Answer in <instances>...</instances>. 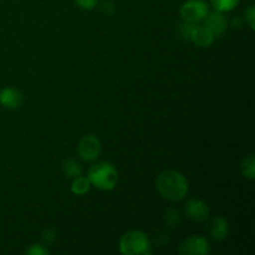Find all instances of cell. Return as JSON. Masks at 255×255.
<instances>
[{
	"mask_svg": "<svg viewBox=\"0 0 255 255\" xmlns=\"http://www.w3.org/2000/svg\"><path fill=\"white\" fill-rule=\"evenodd\" d=\"M100 10L104 12L105 15H112L115 11H116V7H115V4L110 0H105L100 4Z\"/></svg>",
	"mask_w": 255,
	"mask_h": 255,
	"instance_id": "44dd1931",
	"label": "cell"
},
{
	"mask_svg": "<svg viewBox=\"0 0 255 255\" xmlns=\"http://www.w3.org/2000/svg\"><path fill=\"white\" fill-rule=\"evenodd\" d=\"M244 16H246L247 24L249 25L252 30H254L255 27V6L251 5L249 7H247L246 11H244Z\"/></svg>",
	"mask_w": 255,
	"mask_h": 255,
	"instance_id": "ac0fdd59",
	"label": "cell"
},
{
	"mask_svg": "<svg viewBox=\"0 0 255 255\" xmlns=\"http://www.w3.org/2000/svg\"><path fill=\"white\" fill-rule=\"evenodd\" d=\"M203 25L214 35V36H221L228 29V20L224 16V14L218 10H209L207 16L204 17Z\"/></svg>",
	"mask_w": 255,
	"mask_h": 255,
	"instance_id": "52a82bcc",
	"label": "cell"
},
{
	"mask_svg": "<svg viewBox=\"0 0 255 255\" xmlns=\"http://www.w3.org/2000/svg\"><path fill=\"white\" fill-rule=\"evenodd\" d=\"M77 6L82 10H92L97 6L99 0H75Z\"/></svg>",
	"mask_w": 255,
	"mask_h": 255,
	"instance_id": "d6986e66",
	"label": "cell"
},
{
	"mask_svg": "<svg viewBox=\"0 0 255 255\" xmlns=\"http://www.w3.org/2000/svg\"><path fill=\"white\" fill-rule=\"evenodd\" d=\"M26 253L30 255H46L49 254V251H47L44 246H41V244H32V246L27 249Z\"/></svg>",
	"mask_w": 255,
	"mask_h": 255,
	"instance_id": "ffe728a7",
	"label": "cell"
},
{
	"mask_svg": "<svg viewBox=\"0 0 255 255\" xmlns=\"http://www.w3.org/2000/svg\"><path fill=\"white\" fill-rule=\"evenodd\" d=\"M164 222L169 227L174 228V227H178L179 223H181V217H179V213L176 209H168L164 214Z\"/></svg>",
	"mask_w": 255,
	"mask_h": 255,
	"instance_id": "2e32d148",
	"label": "cell"
},
{
	"mask_svg": "<svg viewBox=\"0 0 255 255\" xmlns=\"http://www.w3.org/2000/svg\"><path fill=\"white\" fill-rule=\"evenodd\" d=\"M91 188V183H90L89 178L87 177L81 176L76 177V178L72 179L71 183V192L76 196H84Z\"/></svg>",
	"mask_w": 255,
	"mask_h": 255,
	"instance_id": "4fadbf2b",
	"label": "cell"
},
{
	"mask_svg": "<svg viewBox=\"0 0 255 255\" xmlns=\"http://www.w3.org/2000/svg\"><path fill=\"white\" fill-rule=\"evenodd\" d=\"M41 238L45 244H52L56 241V232L54 229H46V231L42 232Z\"/></svg>",
	"mask_w": 255,
	"mask_h": 255,
	"instance_id": "7402d4cb",
	"label": "cell"
},
{
	"mask_svg": "<svg viewBox=\"0 0 255 255\" xmlns=\"http://www.w3.org/2000/svg\"><path fill=\"white\" fill-rule=\"evenodd\" d=\"M156 187L163 198L172 202L182 201L189 191L188 181L186 177L181 172L173 169L159 173L156 179Z\"/></svg>",
	"mask_w": 255,
	"mask_h": 255,
	"instance_id": "6da1fadb",
	"label": "cell"
},
{
	"mask_svg": "<svg viewBox=\"0 0 255 255\" xmlns=\"http://www.w3.org/2000/svg\"><path fill=\"white\" fill-rule=\"evenodd\" d=\"M209 11V6L204 0H187L179 9L182 20L192 24L203 21Z\"/></svg>",
	"mask_w": 255,
	"mask_h": 255,
	"instance_id": "277c9868",
	"label": "cell"
},
{
	"mask_svg": "<svg viewBox=\"0 0 255 255\" xmlns=\"http://www.w3.org/2000/svg\"><path fill=\"white\" fill-rule=\"evenodd\" d=\"M194 25L196 24H192V22H186V21L182 22L178 27L179 36H181L183 40H188L189 41V37H191L192 31H193Z\"/></svg>",
	"mask_w": 255,
	"mask_h": 255,
	"instance_id": "e0dca14e",
	"label": "cell"
},
{
	"mask_svg": "<svg viewBox=\"0 0 255 255\" xmlns=\"http://www.w3.org/2000/svg\"><path fill=\"white\" fill-rule=\"evenodd\" d=\"M241 169H242V174H243L246 178L251 179L253 181L255 178V158L254 154H249L248 157L243 159L241 164Z\"/></svg>",
	"mask_w": 255,
	"mask_h": 255,
	"instance_id": "5bb4252c",
	"label": "cell"
},
{
	"mask_svg": "<svg viewBox=\"0 0 255 255\" xmlns=\"http://www.w3.org/2000/svg\"><path fill=\"white\" fill-rule=\"evenodd\" d=\"M229 223L226 218L218 216L212 219L209 224V234L217 242H222L228 237Z\"/></svg>",
	"mask_w": 255,
	"mask_h": 255,
	"instance_id": "8fae6325",
	"label": "cell"
},
{
	"mask_svg": "<svg viewBox=\"0 0 255 255\" xmlns=\"http://www.w3.org/2000/svg\"><path fill=\"white\" fill-rule=\"evenodd\" d=\"M231 22H232V26L239 29V27H242V25H243V19H241V17L237 16V17H233Z\"/></svg>",
	"mask_w": 255,
	"mask_h": 255,
	"instance_id": "603a6c76",
	"label": "cell"
},
{
	"mask_svg": "<svg viewBox=\"0 0 255 255\" xmlns=\"http://www.w3.org/2000/svg\"><path fill=\"white\" fill-rule=\"evenodd\" d=\"M120 252L126 255L151 254L152 243L148 236L141 231L127 232L120 239Z\"/></svg>",
	"mask_w": 255,
	"mask_h": 255,
	"instance_id": "3957f363",
	"label": "cell"
},
{
	"mask_svg": "<svg viewBox=\"0 0 255 255\" xmlns=\"http://www.w3.org/2000/svg\"><path fill=\"white\" fill-rule=\"evenodd\" d=\"M214 40H216V36L204 25L198 24L194 25L193 31H192L191 37H189V41H192L199 47H209L213 44Z\"/></svg>",
	"mask_w": 255,
	"mask_h": 255,
	"instance_id": "30bf717a",
	"label": "cell"
},
{
	"mask_svg": "<svg viewBox=\"0 0 255 255\" xmlns=\"http://www.w3.org/2000/svg\"><path fill=\"white\" fill-rule=\"evenodd\" d=\"M239 1L241 0H211L214 9L222 12L232 11L239 4Z\"/></svg>",
	"mask_w": 255,
	"mask_h": 255,
	"instance_id": "9a60e30c",
	"label": "cell"
},
{
	"mask_svg": "<svg viewBox=\"0 0 255 255\" xmlns=\"http://www.w3.org/2000/svg\"><path fill=\"white\" fill-rule=\"evenodd\" d=\"M77 152L82 161L94 162L101 153V142L94 134H86L82 137L77 146Z\"/></svg>",
	"mask_w": 255,
	"mask_h": 255,
	"instance_id": "5b68a950",
	"label": "cell"
},
{
	"mask_svg": "<svg viewBox=\"0 0 255 255\" xmlns=\"http://www.w3.org/2000/svg\"><path fill=\"white\" fill-rule=\"evenodd\" d=\"M91 186H95L101 191H111L116 187L119 181V172L110 162H99L89 168L87 172Z\"/></svg>",
	"mask_w": 255,
	"mask_h": 255,
	"instance_id": "7a4b0ae2",
	"label": "cell"
},
{
	"mask_svg": "<svg viewBox=\"0 0 255 255\" xmlns=\"http://www.w3.org/2000/svg\"><path fill=\"white\" fill-rule=\"evenodd\" d=\"M82 166L76 161V159L69 158L66 161H64L62 163V172L65 173V176H67L69 178H76V177L81 176L82 174Z\"/></svg>",
	"mask_w": 255,
	"mask_h": 255,
	"instance_id": "7c38bea8",
	"label": "cell"
},
{
	"mask_svg": "<svg viewBox=\"0 0 255 255\" xmlns=\"http://www.w3.org/2000/svg\"><path fill=\"white\" fill-rule=\"evenodd\" d=\"M184 213L191 221L201 223L208 219L211 211L208 204L202 199H189L184 206Z\"/></svg>",
	"mask_w": 255,
	"mask_h": 255,
	"instance_id": "ba28073f",
	"label": "cell"
},
{
	"mask_svg": "<svg viewBox=\"0 0 255 255\" xmlns=\"http://www.w3.org/2000/svg\"><path fill=\"white\" fill-rule=\"evenodd\" d=\"M211 252L208 241L202 236H191L184 239L179 246L182 255H207Z\"/></svg>",
	"mask_w": 255,
	"mask_h": 255,
	"instance_id": "8992f818",
	"label": "cell"
},
{
	"mask_svg": "<svg viewBox=\"0 0 255 255\" xmlns=\"http://www.w3.org/2000/svg\"><path fill=\"white\" fill-rule=\"evenodd\" d=\"M22 95L14 87H4L0 91V105L6 110H16L22 105Z\"/></svg>",
	"mask_w": 255,
	"mask_h": 255,
	"instance_id": "9c48e42d",
	"label": "cell"
}]
</instances>
